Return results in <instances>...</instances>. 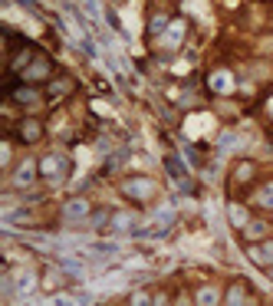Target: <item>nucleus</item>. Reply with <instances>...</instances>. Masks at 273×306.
Segmentation results:
<instances>
[{
    "mask_svg": "<svg viewBox=\"0 0 273 306\" xmlns=\"http://www.w3.org/2000/svg\"><path fill=\"white\" fill-rule=\"evenodd\" d=\"M20 139H27V142H33V139H40V126H36V122H23L20 126Z\"/></svg>",
    "mask_w": 273,
    "mask_h": 306,
    "instance_id": "obj_1",
    "label": "nucleus"
},
{
    "mask_svg": "<svg viewBox=\"0 0 273 306\" xmlns=\"http://www.w3.org/2000/svg\"><path fill=\"white\" fill-rule=\"evenodd\" d=\"M83 214H86V204H83V201L66 204V217H83Z\"/></svg>",
    "mask_w": 273,
    "mask_h": 306,
    "instance_id": "obj_2",
    "label": "nucleus"
},
{
    "mask_svg": "<svg viewBox=\"0 0 273 306\" xmlns=\"http://www.w3.org/2000/svg\"><path fill=\"white\" fill-rule=\"evenodd\" d=\"M14 96L20 99V102H33V99H36V89H17Z\"/></svg>",
    "mask_w": 273,
    "mask_h": 306,
    "instance_id": "obj_3",
    "label": "nucleus"
}]
</instances>
